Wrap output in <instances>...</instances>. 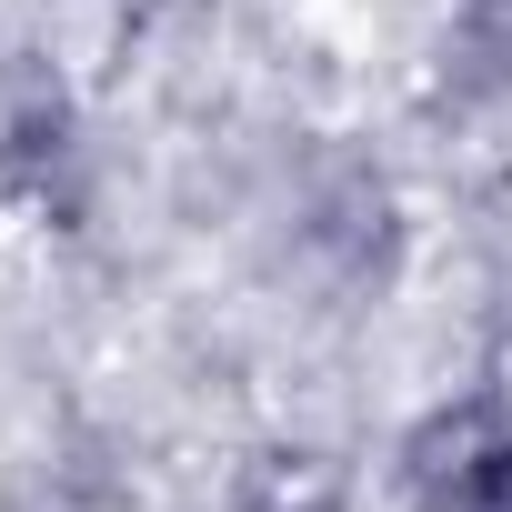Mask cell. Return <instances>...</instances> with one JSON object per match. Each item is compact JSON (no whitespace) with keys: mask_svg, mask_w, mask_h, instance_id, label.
I'll use <instances>...</instances> for the list:
<instances>
[{"mask_svg":"<svg viewBox=\"0 0 512 512\" xmlns=\"http://www.w3.org/2000/svg\"><path fill=\"white\" fill-rule=\"evenodd\" d=\"M231 512H342V472L322 452H262L231 482Z\"/></svg>","mask_w":512,"mask_h":512,"instance_id":"6da1fadb","label":"cell"}]
</instances>
